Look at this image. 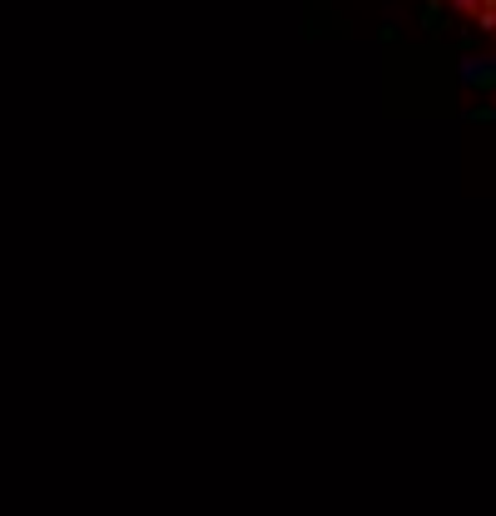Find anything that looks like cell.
<instances>
[{"mask_svg": "<svg viewBox=\"0 0 496 516\" xmlns=\"http://www.w3.org/2000/svg\"><path fill=\"white\" fill-rule=\"evenodd\" d=\"M432 5H442L452 20H461V26L486 45V55H492V65H496V0H432Z\"/></svg>", "mask_w": 496, "mask_h": 516, "instance_id": "1", "label": "cell"}]
</instances>
